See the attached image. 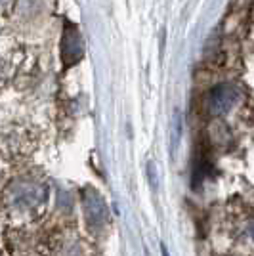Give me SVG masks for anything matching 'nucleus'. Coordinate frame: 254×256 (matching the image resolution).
<instances>
[{"instance_id": "6", "label": "nucleus", "mask_w": 254, "mask_h": 256, "mask_svg": "<svg viewBox=\"0 0 254 256\" xmlns=\"http://www.w3.org/2000/svg\"><path fill=\"white\" fill-rule=\"evenodd\" d=\"M148 178H149L151 188H153V190H157L159 180H157V168H155V164H153V162H148Z\"/></svg>"}, {"instance_id": "7", "label": "nucleus", "mask_w": 254, "mask_h": 256, "mask_svg": "<svg viewBox=\"0 0 254 256\" xmlns=\"http://www.w3.org/2000/svg\"><path fill=\"white\" fill-rule=\"evenodd\" d=\"M162 256H170L168 250H166V246H164V245H162Z\"/></svg>"}, {"instance_id": "3", "label": "nucleus", "mask_w": 254, "mask_h": 256, "mask_svg": "<svg viewBox=\"0 0 254 256\" xmlns=\"http://www.w3.org/2000/svg\"><path fill=\"white\" fill-rule=\"evenodd\" d=\"M44 197H46V190L38 184H32V182H22V184L14 186V190H12L14 203L23 206V208L40 204L44 201Z\"/></svg>"}, {"instance_id": "4", "label": "nucleus", "mask_w": 254, "mask_h": 256, "mask_svg": "<svg viewBox=\"0 0 254 256\" xmlns=\"http://www.w3.org/2000/svg\"><path fill=\"white\" fill-rule=\"evenodd\" d=\"M82 56V38L76 31L74 25H67L64 32V40H62V58L65 65L76 64Z\"/></svg>"}, {"instance_id": "5", "label": "nucleus", "mask_w": 254, "mask_h": 256, "mask_svg": "<svg viewBox=\"0 0 254 256\" xmlns=\"http://www.w3.org/2000/svg\"><path fill=\"white\" fill-rule=\"evenodd\" d=\"M180 140H182V113L180 109H174L172 122H170V155H172V159H174L176 150L180 146Z\"/></svg>"}, {"instance_id": "2", "label": "nucleus", "mask_w": 254, "mask_h": 256, "mask_svg": "<svg viewBox=\"0 0 254 256\" xmlns=\"http://www.w3.org/2000/svg\"><path fill=\"white\" fill-rule=\"evenodd\" d=\"M239 88L235 84H218L214 86L206 98V109L210 115H224L239 102Z\"/></svg>"}, {"instance_id": "1", "label": "nucleus", "mask_w": 254, "mask_h": 256, "mask_svg": "<svg viewBox=\"0 0 254 256\" xmlns=\"http://www.w3.org/2000/svg\"><path fill=\"white\" fill-rule=\"evenodd\" d=\"M82 195H84L82 199H84L86 226H88L92 232L104 230L107 226V220H109V210H107L102 195L96 192L94 188H84Z\"/></svg>"}, {"instance_id": "8", "label": "nucleus", "mask_w": 254, "mask_h": 256, "mask_svg": "<svg viewBox=\"0 0 254 256\" xmlns=\"http://www.w3.org/2000/svg\"><path fill=\"white\" fill-rule=\"evenodd\" d=\"M0 2H2V0H0Z\"/></svg>"}]
</instances>
